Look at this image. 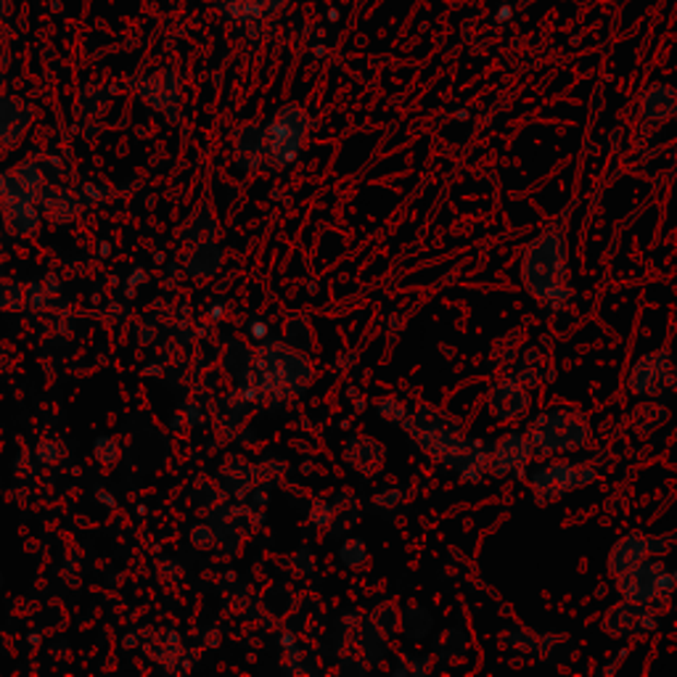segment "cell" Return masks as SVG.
Here are the masks:
<instances>
[{
  "mask_svg": "<svg viewBox=\"0 0 677 677\" xmlns=\"http://www.w3.org/2000/svg\"><path fill=\"white\" fill-rule=\"evenodd\" d=\"M641 111L651 122H664V119L677 115V91L669 85H654L643 93Z\"/></svg>",
  "mask_w": 677,
  "mask_h": 677,
  "instance_id": "8",
  "label": "cell"
},
{
  "mask_svg": "<svg viewBox=\"0 0 677 677\" xmlns=\"http://www.w3.org/2000/svg\"><path fill=\"white\" fill-rule=\"evenodd\" d=\"M522 278L537 302L550 307L567 302V247L559 230H545L530 244L522 262Z\"/></svg>",
  "mask_w": 677,
  "mask_h": 677,
  "instance_id": "1",
  "label": "cell"
},
{
  "mask_svg": "<svg viewBox=\"0 0 677 677\" xmlns=\"http://www.w3.org/2000/svg\"><path fill=\"white\" fill-rule=\"evenodd\" d=\"M257 3H260V14H262V19H268V16H275V14H278V11L284 9L288 0H257Z\"/></svg>",
  "mask_w": 677,
  "mask_h": 677,
  "instance_id": "11",
  "label": "cell"
},
{
  "mask_svg": "<svg viewBox=\"0 0 677 677\" xmlns=\"http://www.w3.org/2000/svg\"><path fill=\"white\" fill-rule=\"evenodd\" d=\"M677 585V574H667V569L656 561H641L632 569L619 574V587L625 598L632 604H651L656 595H669Z\"/></svg>",
  "mask_w": 677,
  "mask_h": 677,
  "instance_id": "3",
  "label": "cell"
},
{
  "mask_svg": "<svg viewBox=\"0 0 677 677\" xmlns=\"http://www.w3.org/2000/svg\"><path fill=\"white\" fill-rule=\"evenodd\" d=\"M532 455V444L530 437L524 435H506L503 440L498 442L492 455V466L498 474H511V472H522V468L530 463Z\"/></svg>",
  "mask_w": 677,
  "mask_h": 677,
  "instance_id": "6",
  "label": "cell"
},
{
  "mask_svg": "<svg viewBox=\"0 0 677 677\" xmlns=\"http://www.w3.org/2000/svg\"><path fill=\"white\" fill-rule=\"evenodd\" d=\"M649 554H651L649 541H643V537H625V541L611 550L609 559L611 574L627 572V569H632L636 563H641Z\"/></svg>",
  "mask_w": 677,
  "mask_h": 677,
  "instance_id": "10",
  "label": "cell"
},
{
  "mask_svg": "<svg viewBox=\"0 0 677 677\" xmlns=\"http://www.w3.org/2000/svg\"><path fill=\"white\" fill-rule=\"evenodd\" d=\"M595 476L593 468L582 466V463H554V466H543L532 474V487H535L537 498H559V495L585 487Z\"/></svg>",
  "mask_w": 677,
  "mask_h": 677,
  "instance_id": "4",
  "label": "cell"
},
{
  "mask_svg": "<svg viewBox=\"0 0 677 677\" xmlns=\"http://www.w3.org/2000/svg\"><path fill=\"white\" fill-rule=\"evenodd\" d=\"M138 87H141L143 96H146L149 102H154L156 106H167L178 98V78H175L173 72H167V69L143 78Z\"/></svg>",
  "mask_w": 677,
  "mask_h": 677,
  "instance_id": "9",
  "label": "cell"
},
{
  "mask_svg": "<svg viewBox=\"0 0 677 677\" xmlns=\"http://www.w3.org/2000/svg\"><path fill=\"white\" fill-rule=\"evenodd\" d=\"M675 381L673 366H669L667 355H645L630 373V390L638 394L660 392L664 387H669Z\"/></svg>",
  "mask_w": 677,
  "mask_h": 677,
  "instance_id": "5",
  "label": "cell"
},
{
  "mask_svg": "<svg viewBox=\"0 0 677 677\" xmlns=\"http://www.w3.org/2000/svg\"><path fill=\"white\" fill-rule=\"evenodd\" d=\"M587 435L591 429H587L585 416L567 411V407L543 413L526 431L532 450L541 455L556 453V450H580L587 442Z\"/></svg>",
  "mask_w": 677,
  "mask_h": 677,
  "instance_id": "2",
  "label": "cell"
},
{
  "mask_svg": "<svg viewBox=\"0 0 677 677\" xmlns=\"http://www.w3.org/2000/svg\"><path fill=\"white\" fill-rule=\"evenodd\" d=\"M9 9H11V0H0V19L9 14Z\"/></svg>",
  "mask_w": 677,
  "mask_h": 677,
  "instance_id": "12",
  "label": "cell"
},
{
  "mask_svg": "<svg viewBox=\"0 0 677 677\" xmlns=\"http://www.w3.org/2000/svg\"><path fill=\"white\" fill-rule=\"evenodd\" d=\"M490 407L498 418H516L519 413H524L526 392H524L522 381H516V379L500 381V384L492 390Z\"/></svg>",
  "mask_w": 677,
  "mask_h": 677,
  "instance_id": "7",
  "label": "cell"
}]
</instances>
